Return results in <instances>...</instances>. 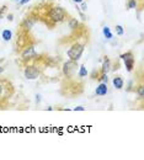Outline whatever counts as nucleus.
<instances>
[{
	"instance_id": "obj_1",
	"label": "nucleus",
	"mask_w": 144,
	"mask_h": 160,
	"mask_svg": "<svg viewBox=\"0 0 144 160\" xmlns=\"http://www.w3.org/2000/svg\"><path fill=\"white\" fill-rule=\"evenodd\" d=\"M66 17V11L60 6H54L48 13V20H51L53 24L63 22Z\"/></svg>"
},
{
	"instance_id": "obj_2",
	"label": "nucleus",
	"mask_w": 144,
	"mask_h": 160,
	"mask_svg": "<svg viewBox=\"0 0 144 160\" xmlns=\"http://www.w3.org/2000/svg\"><path fill=\"white\" fill-rule=\"evenodd\" d=\"M83 52H84V44L77 42V43H74L73 46H71V47L68 49L66 54H68V57H69L70 60H75V62H78V60L81 58Z\"/></svg>"
},
{
	"instance_id": "obj_3",
	"label": "nucleus",
	"mask_w": 144,
	"mask_h": 160,
	"mask_svg": "<svg viewBox=\"0 0 144 160\" xmlns=\"http://www.w3.org/2000/svg\"><path fill=\"white\" fill-rule=\"evenodd\" d=\"M78 68V63L75 60H68L66 63H64L63 65V74L66 76V78H71L74 75L75 70Z\"/></svg>"
},
{
	"instance_id": "obj_4",
	"label": "nucleus",
	"mask_w": 144,
	"mask_h": 160,
	"mask_svg": "<svg viewBox=\"0 0 144 160\" xmlns=\"http://www.w3.org/2000/svg\"><path fill=\"white\" fill-rule=\"evenodd\" d=\"M119 58L124 62V65H126V68H127V71H132L133 68H134V62H135L133 53H132V52H126V53L121 54Z\"/></svg>"
},
{
	"instance_id": "obj_5",
	"label": "nucleus",
	"mask_w": 144,
	"mask_h": 160,
	"mask_svg": "<svg viewBox=\"0 0 144 160\" xmlns=\"http://www.w3.org/2000/svg\"><path fill=\"white\" fill-rule=\"evenodd\" d=\"M36 22H37V16L36 15H28L21 22V29L25 30V31H30L35 26Z\"/></svg>"
},
{
	"instance_id": "obj_6",
	"label": "nucleus",
	"mask_w": 144,
	"mask_h": 160,
	"mask_svg": "<svg viewBox=\"0 0 144 160\" xmlns=\"http://www.w3.org/2000/svg\"><path fill=\"white\" fill-rule=\"evenodd\" d=\"M24 74H25L26 79L35 80V79H37L40 76V70L36 67H26L25 70H24Z\"/></svg>"
},
{
	"instance_id": "obj_7",
	"label": "nucleus",
	"mask_w": 144,
	"mask_h": 160,
	"mask_svg": "<svg viewBox=\"0 0 144 160\" xmlns=\"http://www.w3.org/2000/svg\"><path fill=\"white\" fill-rule=\"evenodd\" d=\"M107 93H108V89H107L106 83H100L95 90V95H97V96H105Z\"/></svg>"
},
{
	"instance_id": "obj_8",
	"label": "nucleus",
	"mask_w": 144,
	"mask_h": 160,
	"mask_svg": "<svg viewBox=\"0 0 144 160\" xmlns=\"http://www.w3.org/2000/svg\"><path fill=\"white\" fill-rule=\"evenodd\" d=\"M112 85H113L115 89L121 90V89L123 88V85H124V82H123V79H122L121 76H115V78L112 79Z\"/></svg>"
},
{
	"instance_id": "obj_9",
	"label": "nucleus",
	"mask_w": 144,
	"mask_h": 160,
	"mask_svg": "<svg viewBox=\"0 0 144 160\" xmlns=\"http://www.w3.org/2000/svg\"><path fill=\"white\" fill-rule=\"evenodd\" d=\"M110 70H111V60H110L108 57H104V63H102V67H101V73L107 74Z\"/></svg>"
},
{
	"instance_id": "obj_10",
	"label": "nucleus",
	"mask_w": 144,
	"mask_h": 160,
	"mask_svg": "<svg viewBox=\"0 0 144 160\" xmlns=\"http://www.w3.org/2000/svg\"><path fill=\"white\" fill-rule=\"evenodd\" d=\"M35 54H36V52H35L33 46H28V47H25V49L22 52V58H30Z\"/></svg>"
},
{
	"instance_id": "obj_11",
	"label": "nucleus",
	"mask_w": 144,
	"mask_h": 160,
	"mask_svg": "<svg viewBox=\"0 0 144 160\" xmlns=\"http://www.w3.org/2000/svg\"><path fill=\"white\" fill-rule=\"evenodd\" d=\"M102 33H104V36L106 37V40H112V38H113V35H112L111 29H110L108 26H105V27L102 29Z\"/></svg>"
},
{
	"instance_id": "obj_12",
	"label": "nucleus",
	"mask_w": 144,
	"mask_h": 160,
	"mask_svg": "<svg viewBox=\"0 0 144 160\" xmlns=\"http://www.w3.org/2000/svg\"><path fill=\"white\" fill-rule=\"evenodd\" d=\"M2 37H3V40L4 41H10L11 38H13V32L10 31V30H4L3 32H2Z\"/></svg>"
},
{
	"instance_id": "obj_13",
	"label": "nucleus",
	"mask_w": 144,
	"mask_h": 160,
	"mask_svg": "<svg viewBox=\"0 0 144 160\" xmlns=\"http://www.w3.org/2000/svg\"><path fill=\"white\" fill-rule=\"evenodd\" d=\"M78 26H79V22H78L77 19L71 17V19L69 20V29H70V30H75Z\"/></svg>"
},
{
	"instance_id": "obj_14",
	"label": "nucleus",
	"mask_w": 144,
	"mask_h": 160,
	"mask_svg": "<svg viewBox=\"0 0 144 160\" xmlns=\"http://www.w3.org/2000/svg\"><path fill=\"white\" fill-rule=\"evenodd\" d=\"M88 75V70L85 68V65H80V69H79V76L80 78H85Z\"/></svg>"
},
{
	"instance_id": "obj_15",
	"label": "nucleus",
	"mask_w": 144,
	"mask_h": 160,
	"mask_svg": "<svg viewBox=\"0 0 144 160\" xmlns=\"http://www.w3.org/2000/svg\"><path fill=\"white\" fill-rule=\"evenodd\" d=\"M97 80H99L100 83H106V84H107V82H108L107 74H105V73H101V75H100V78H97Z\"/></svg>"
},
{
	"instance_id": "obj_16",
	"label": "nucleus",
	"mask_w": 144,
	"mask_h": 160,
	"mask_svg": "<svg viewBox=\"0 0 144 160\" xmlns=\"http://www.w3.org/2000/svg\"><path fill=\"white\" fill-rule=\"evenodd\" d=\"M137 93H138L139 99H143V97H144V86H143V85H139L138 89H137Z\"/></svg>"
},
{
	"instance_id": "obj_17",
	"label": "nucleus",
	"mask_w": 144,
	"mask_h": 160,
	"mask_svg": "<svg viewBox=\"0 0 144 160\" xmlns=\"http://www.w3.org/2000/svg\"><path fill=\"white\" fill-rule=\"evenodd\" d=\"M137 8V0H129L127 4V9H135Z\"/></svg>"
},
{
	"instance_id": "obj_18",
	"label": "nucleus",
	"mask_w": 144,
	"mask_h": 160,
	"mask_svg": "<svg viewBox=\"0 0 144 160\" xmlns=\"http://www.w3.org/2000/svg\"><path fill=\"white\" fill-rule=\"evenodd\" d=\"M116 33L118 35V36H122L123 33H124V30H123V27L121 26V25H116Z\"/></svg>"
},
{
	"instance_id": "obj_19",
	"label": "nucleus",
	"mask_w": 144,
	"mask_h": 160,
	"mask_svg": "<svg viewBox=\"0 0 144 160\" xmlns=\"http://www.w3.org/2000/svg\"><path fill=\"white\" fill-rule=\"evenodd\" d=\"M4 91H5V85H4V82H0V99L3 97Z\"/></svg>"
},
{
	"instance_id": "obj_20",
	"label": "nucleus",
	"mask_w": 144,
	"mask_h": 160,
	"mask_svg": "<svg viewBox=\"0 0 144 160\" xmlns=\"http://www.w3.org/2000/svg\"><path fill=\"white\" fill-rule=\"evenodd\" d=\"M80 4H81V9H80V10L86 11V10H88V4H86L85 2H83V3H80Z\"/></svg>"
},
{
	"instance_id": "obj_21",
	"label": "nucleus",
	"mask_w": 144,
	"mask_h": 160,
	"mask_svg": "<svg viewBox=\"0 0 144 160\" xmlns=\"http://www.w3.org/2000/svg\"><path fill=\"white\" fill-rule=\"evenodd\" d=\"M73 110H74V111H84L85 107H83V106H77V107H74Z\"/></svg>"
},
{
	"instance_id": "obj_22",
	"label": "nucleus",
	"mask_w": 144,
	"mask_h": 160,
	"mask_svg": "<svg viewBox=\"0 0 144 160\" xmlns=\"http://www.w3.org/2000/svg\"><path fill=\"white\" fill-rule=\"evenodd\" d=\"M27 3H30V0H20L19 2V4L22 6V5H25V4H27Z\"/></svg>"
},
{
	"instance_id": "obj_23",
	"label": "nucleus",
	"mask_w": 144,
	"mask_h": 160,
	"mask_svg": "<svg viewBox=\"0 0 144 160\" xmlns=\"http://www.w3.org/2000/svg\"><path fill=\"white\" fill-rule=\"evenodd\" d=\"M36 102H37V104L41 102V95H37V96H36Z\"/></svg>"
},
{
	"instance_id": "obj_24",
	"label": "nucleus",
	"mask_w": 144,
	"mask_h": 160,
	"mask_svg": "<svg viewBox=\"0 0 144 160\" xmlns=\"http://www.w3.org/2000/svg\"><path fill=\"white\" fill-rule=\"evenodd\" d=\"M13 17H14V16H13V14H9V15H8V20H9V21H13V20H14Z\"/></svg>"
},
{
	"instance_id": "obj_25",
	"label": "nucleus",
	"mask_w": 144,
	"mask_h": 160,
	"mask_svg": "<svg viewBox=\"0 0 144 160\" xmlns=\"http://www.w3.org/2000/svg\"><path fill=\"white\" fill-rule=\"evenodd\" d=\"M73 2L75 3V4H80V3H83L84 0H73Z\"/></svg>"
},
{
	"instance_id": "obj_26",
	"label": "nucleus",
	"mask_w": 144,
	"mask_h": 160,
	"mask_svg": "<svg viewBox=\"0 0 144 160\" xmlns=\"http://www.w3.org/2000/svg\"><path fill=\"white\" fill-rule=\"evenodd\" d=\"M3 71H4V68H3V67H0V74H2Z\"/></svg>"
},
{
	"instance_id": "obj_27",
	"label": "nucleus",
	"mask_w": 144,
	"mask_h": 160,
	"mask_svg": "<svg viewBox=\"0 0 144 160\" xmlns=\"http://www.w3.org/2000/svg\"><path fill=\"white\" fill-rule=\"evenodd\" d=\"M14 2H20V0H14Z\"/></svg>"
}]
</instances>
